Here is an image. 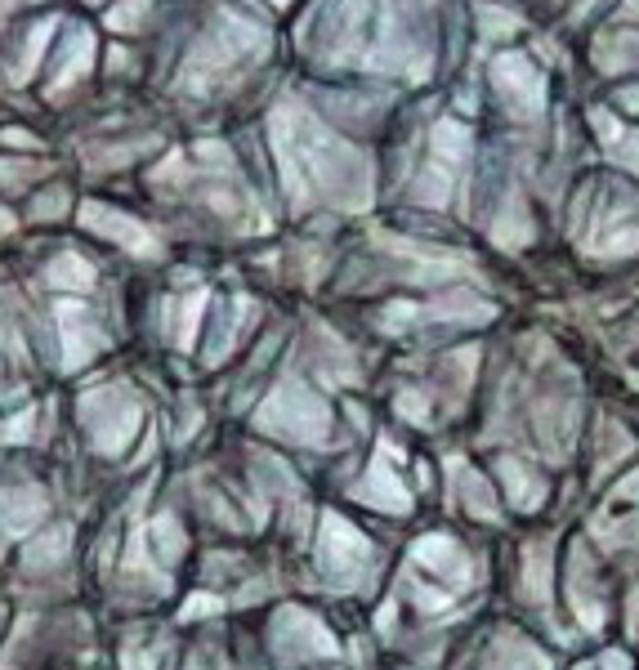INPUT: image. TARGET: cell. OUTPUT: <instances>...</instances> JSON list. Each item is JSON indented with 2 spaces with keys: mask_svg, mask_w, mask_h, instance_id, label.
Returning <instances> with one entry per match:
<instances>
[{
  "mask_svg": "<svg viewBox=\"0 0 639 670\" xmlns=\"http://www.w3.org/2000/svg\"><path fill=\"white\" fill-rule=\"evenodd\" d=\"M255 420H260L264 429H273V434H291V438H300V443H318L322 429H327V407H322L309 389L282 385L278 394L264 402V411Z\"/></svg>",
  "mask_w": 639,
  "mask_h": 670,
  "instance_id": "obj_2",
  "label": "cell"
},
{
  "mask_svg": "<svg viewBox=\"0 0 639 670\" xmlns=\"http://www.w3.org/2000/svg\"><path fill=\"white\" fill-rule=\"evenodd\" d=\"M322 532H327L322 536V568H327V577L349 581L362 563H367V541H362L345 519H327Z\"/></svg>",
  "mask_w": 639,
  "mask_h": 670,
  "instance_id": "obj_4",
  "label": "cell"
},
{
  "mask_svg": "<svg viewBox=\"0 0 639 670\" xmlns=\"http://www.w3.org/2000/svg\"><path fill=\"white\" fill-rule=\"evenodd\" d=\"M0 519H5L9 536H27L45 519V492L41 487H14L5 496V505H0Z\"/></svg>",
  "mask_w": 639,
  "mask_h": 670,
  "instance_id": "obj_6",
  "label": "cell"
},
{
  "mask_svg": "<svg viewBox=\"0 0 639 670\" xmlns=\"http://www.w3.org/2000/svg\"><path fill=\"white\" fill-rule=\"evenodd\" d=\"M54 36V23H41L32 36H27V50H23V63H18V81H27V76L36 72V63H41V50H45V41Z\"/></svg>",
  "mask_w": 639,
  "mask_h": 670,
  "instance_id": "obj_12",
  "label": "cell"
},
{
  "mask_svg": "<svg viewBox=\"0 0 639 670\" xmlns=\"http://www.w3.org/2000/svg\"><path fill=\"white\" fill-rule=\"evenodd\" d=\"M63 201H68L63 193H50V197H41V201H36V219H54V215H59V210H63Z\"/></svg>",
  "mask_w": 639,
  "mask_h": 670,
  "instance_id": "obj_17",
  "label": "cell"
},
{
  "mask_svg": "<svg viewBox=\"0 0 639 670\" xmlns=\"http://www.w3.org/2000/svg\"><path fill=\"white\" fill-rule=\"evenodd\" d=\"M215 608H224V603H219L215 595H193V599L184 603V621H188V617H211Z\"/></svg>",
  "mask_w": 639,
  "mask_h": 670,
  "instance_id": "obj_16",
  "label": "cell"
},
{
  "mask_svg": "<svg viewBox=\"0 0 639 670\" xmlns=\"http://www.w3.org/2000/svg\"><path fill=\"white\" fill-rule=\"evenodd\" d=\"M32 425H36V411H23V416L5 420V425H0V443H23V438H32Z\"/></svg>",
  "mask_w": 639,
  "mask_h": 670,
  "instance_id": "obj_15",
  "label": "cell"
},
{
  "mask_svg": "<svg viewBox=\"0 0 639 670\" xmlns=\"http://www.w3.org/2000/svg\"><path fill=\"white\" fill-rule=\"evenodd\" d=\"M68 545H72V532L54 528L50 536H41V541L32 545V563H59L63 554H68Z\"/></svg>",
  "mask_w": 639,
  "mask_h": 670,
  "instance_id": "obj_11",
  "label": "cell"
},
{
  "mask_svg": "<svg viewBox=\"0 0 639 670\" xmlns=\"http://www.w3.org/2000/svg\"><path fill=\"white\" fill-rule=\"evenodd\" d=\"M362 496H367L371 505H380V510H407L403 487H398L394 478H389V469H385V465H371L367 483H362Z\"/></svg>",
  "mask_w": 639,
  "mask_h": 670,
  "instance_id": "obj_8",
  "label": "cell"
},
{
  "mask_svg": "<svg viewBox=\"0 0 639 670\" xmlns=\"http://www.w3.org/2000/svg\"><path fill=\"white\" fill-rule=\"evenodd\" d=\"M45 277H50V286H59V291H90L94 286V268L81 260V255H59L50 268H45Z\"/></svg>",
  "mask_w": 639,
  "mask_h": 670,
  "instance_id": "obj_7",
  "label": "cell"
},
{
  "mask_svg": "<svg viewBox=\"0 0 639 670\" xmlns=\"http://www.w3.org/2000/svg\"><path fill=\"white\" fill-rule=\"evenodd\" d=\"M278 5H286V0H278Z\"/></svg>",
  "mask_w": 639,
  "mask_h": 670,
  "instance_id": "obj_18",
  "label": "cell"
},
{
  "mask_svg": "<svg viewBox=\"0 0 639 670\" xmlns=\"http://www.w3.org/2000/svg\"><path fill=\"white\" fill-rule=\"evenodd\" d=\"M59 322H63V367L76 371L103 349V335L85 322L81 304H59Z\"/></svg>",
  "mask_w": 639,
  "mask_h": 670,
  "instance_id": "obj_5",
  "label": "cell"
},
{
  "mask_svg": "<svg viewBox=\"0 0 639 670\" xmlns=\"http://www.w3.org/2000/svg\"><path fill=\"white\" fill-rule=\"evenodd\" d=\"M90 59H94V41H90V32H76V36H72V45H68V67H63L59 81H54V94H63V90H68V85L76 81V76L90 72Z\"/></svg>",
  "mask_w": 639,
  "mask_h": 670,
  "instance_id": "obj_9",
  "label": "cell"
},
{
  "mask_svg": "<svg viewBox=\"0 0 639 670\" xmlns=\"http://www.w3.org/2000/svg\"><path fill=\"white\" fill-rule=\"evenodd\" d=\"M152 536H157V545L166 550V559H179L184 541H179V523L170 519V514H166V519H157V523H152Z\"/></svg>",
  "mask_w": 639,
  "mask_h": 670,
  "instance_id": "obj_14",
  "label": "cell"
},
{
  "mask_svg": "<svg viewBox=\"0 0 639 670\" xmlns=\"http://www.w3.org/2000/svg\"><path fill=\"white\" fill-rule=\"evenodd\" d=\"M152 9V0H117V5L108 9V27H117V32H135L143 27V14Z\"/></svg>",
  "mask_w": 639,
  "mask_h": 670,
  "instance_id": "obj_10",
  "label": "cell"
},
{
  "mask_svg": "<svg viewBox=\"0 0 639 670\" xmlns=\"http://www.w3.org/2000/svg\"><path fill=\"white\" fill-rule=\"evenodd\" d=\"M81 224L90 228V233L108 237V242H121L130 255H157V237H152L139 219L121 215V210H108L103 201H85V206H81Z\"/></svg>",
  "mask_w": 639,
  "mask_h": 670,
  "instance_id": "obj_3",
  "label": "cell"
},
{
  "mask_svg": "<svg viewBox=\"0 0 639 670\" xmlns=\"http://www.w3.org/2000/svg\"><path fill=\"white\" fill-rule=\"evenodd\" d=\"M81 416L90 425V438L103 456H117L130 447L139 429V402L126 389H94L81 398Z\"/></svg>",
  "mask_w": 639,
  "mask_h": 670,
  "instance_id": "obj_1",
  "label": "cell"
},
{
  "mask_svg": "<svg viewBox=\"0 0 639 670\" xmlns=\"http://www.w3.org/2000/svg\"><path fill=\"white\" fill-rule=\"evenodd\" d=\"M202 309H206V291H197L193 300L184 304V318H179V349H188L197 335V322H202Z\"/></svg>",
  "mask_w": 639,
  "mask_h": 670,
  "instance_id": "obj_13",
  "label": "cell"
}]
</instances>
